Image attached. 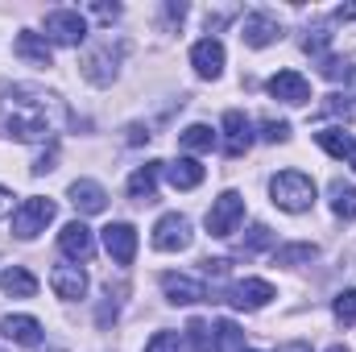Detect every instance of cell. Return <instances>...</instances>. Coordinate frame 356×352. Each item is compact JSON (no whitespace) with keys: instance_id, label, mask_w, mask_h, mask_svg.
Wrapping results in <instances>:
<instances>
[{"instance_id":"6da1fadb","label":"cell","mask_w":356,"mask_h":352,"mask_svg":"<svg viewBox=\"0 0 356 352\" xmlns=\"http://www.w3.org/2000/svg\"><path fill=\"white\" fill-rule=\"evenodd\" d=\"M71 112L54 91L38 88V83H4L0 88V137L38 145V141H54L67 129Z\"/></svg>"},{"instance_id":"7a4b0ae2","label":"cell","mask_w":356,"mask_h":352,"mask_svg":"<svg viewBox=\"0 0 356 352\" xmlns=\"http://www.w3.org/2000/svg\"><path fill=\"white\" fill-rule=\"evenodd\" d=\"M269 195H273V203L282 207V211H311V203H315V182L311 175H302V170H282V175L269 178Z\"/></svg>"},{"instance_id":"3957f363","label":"cell","mask_w":356,"mask_h":352,"mask_svg":"<svg viewBox=\"0 0 356 352\" xmlns=\"http://www.w3.org/2000/svg\"><path fill=\"white\" fill-rule=\"evenodd\" d=\"M124 58V42H112V38H104L95 50H88V58H83V79L95 83V88H108L112 79H116V63Z\"/></svg>"},{"instance_id":"277c9868","label":"cell","mask_w":356,"mask_h":352,"mask_svg":"<svg viewBox=\"0 0 356 352\" xmlns=\"http://www.w3.org/2000/svg\"><path fill=\"white\" fill-rule=\"evenodd\" d=\"M54 199H42V195H33V199H25L17 211H13V237H21V241H33L38 232H46V224L54 220Z\"/></svg>"},{"instance_id":"5b68a950","label":"cell","mask_w":356,"mask_h":352,"mask_svg":"<svg viewBox=\"0 0 356 352\" xmlns=\"http://www.w3.org/2000/svg\"><path fill=\"white\" fill-rule=\"evenodd\" d=\"M88 38V21L79 8H54L46 13V42H58V46H79Z\"/></svg>"},{"instance_id":"8992f818","label":"cell","mask_w":356,"mask_h":352,"mask_svg":"<svg viewBox=\"0 0 356 352\" xmlns=\"http://www.w3.org/2000/svg\"><path fill=\"white\" fill-rule=\"evenodd\" d=\"M241 220H245V195L224 191V195L211 203V211H207V232H211V237H232Z\"/></svg>"},{"instance_id":"52a82bcc","label":"cell","mask_w":356,"mask_h":352,"mask_svg":"<svg viewBox=\"0 0 356 352\" xmlns=\"http://www.w3.org/2000/svg\"><path fill=\"white\" fill-rule=\"evenodd\" d=\"M186 245H191V220L178 216V211H166L154 224V249L158 253H182Z\"/></svg>"},{"instance_id":"ba28073f","label":"cell","mask_w":356,"mask_h":352,"mask_svg":"<svg viewBox=\"0 0 356 352\" xmlns=\"http://www.w3.org/2000/svg\"><path fill=\"white\" fill-rule=\"evenodd\" d=\"M58 249H63V257H71V262H91L95 257V237H91V228L83 220H71L63 232H58Z\"/></svg>"},{"instance_id":"9c48e42d","label":"cell","mask_w":356,"mask_h":352,"mask_svg":"<svg viewBox=\"0 0 356 352\" xmlns=\"http://www.w3.org/2000/svg\"><path fill=\"white\" fill-rule=\"evenodd\" d=\"M249 145H253V125H249V116L236 112V108H228V112H224V154H228V158H245Z\"/></svg>"},{"instance_id":"30bf717a","label":"cell","mask_w":356,"mask_h":352,"mask_svg":"<svg viewBox=\"0 0 356 352\" xmlns=\"http://www.w3.org/2000/svg\"><path fill=\"white\" fill-rule=\"evenodd\" d=\"M269 298H277V290L269 286L266 278H245V282H236V286L228 290V303L241 307V311H261Z\"/></svg>"},{"instance_id":"8fae6325","label":"cell","mask_w":356,"mask_h":352,"mask_svg":"<svg viewBox=\"0 0 356 352\" xmlns=\"http://www.w3.org/2000/svg\"><path fill=\"white\" fill-rule=\"evenodd\" d=\"M191 67H195L199 79H220V71H224V42L220 38L195 42L191 46Z\"/></svg>"},{"instance_id":"7c38bea8","label":"cell","mask_w":356,"mask_h":352,"mask_svg":"<svg viewBox=\"0 0 356 352\" xmlns=\"http://www.w3.org/2000/svg\"><path fill=\"white\" fill-rule=\"evenodd\" d=\"M266 91L273 95V99H282V104H294V108L311 104V83H307L298 71H277V75L266 83Z\"/></svg>"},{"instance_id":"4fadbf2b","label":"cell","mask_w":356,"mask_h":352,"mask_svg":"<svg viewBox=\"0 0 356 352\" xmlns=\"http://www.w3.org/2000/svg\"><path fill=\"white\" fill-rule=\"evenodd\" d=\"M104 249L116 265H133L137 257V228L133 224H108L104 228Z\"/></svg>"},{"instance_id":"5bb4252c","label":"cell","mask_w":356,"mask_h":352,"mask_svg":"<svg viewBox=\"0 0 356 352\" xmlns=\"http://www.w3.org/2000/svg\"><path fill=\"white\" fill-rule=\"evenodd\" d=\"M241 38H245V46L266 50V46H273V42L282 38V25H277V17H269V13H249L245 25H241Z\"/></svg>"},{"instance_id":"9a60e30c","label":"cell","mask_w":356,"mask_h":352,"mask_svg":"<svg viewBox=\"0 0 356 352\" xmlns=\"http://www.w3.org/2000/svg\"><path fill=\"white\" fill-rule=\"evenodd\" d=\"M0 336L13 340V344H21V349H38L46 340V332H42V323L33 315H8V319H0Z\"/></svg>"},{"instance_id":"2e32d148","label":"cell","mask_w":356,"mask_h":352,"mask_svg":"<svg viewBox=\"0 0 356 352\" xmlns=\"http://www.w3.org/2000/svg\"><path fill=\"white\" fill-rule=\"evenodd\" d=\"M162 290L175 307H191V303H203L207 298V286L186 278V273H162Z\"/></svg>"},{"instance_id":"e0dca14e","label":"cell","mask_w":356,"mask_h":352,"mask_svg":"<svg viewBox=\"0 0 356 352\" xmlns=\"http://www.w3.org/2000/svg\"><path fill=\"white\" fill-rule=\"evenodd\" d=\"M67 195H71V203H75L79 216H99V211L108 207V191H104L99 182H91V178H75Z\"/></svg>"},{"instance_id":"ac0fdd59","label":"cell","mask_w":356,"mask_h":352,"mask_svg":"<svg viewBox=\"0 0 356 352\" xmlns=\"http://www.w3.org/2000/svg\"><path fill=\"white\" fill-rule=\"evenodd\" d=\"M13 50H17V58H25V63H33V67H54V50H50L46 33L21 29L17 42H13Z\"/></svg>"},{"instance_id":"d6986e66","label":"cell","mask_w":356,"mask_h":352,"mask_svg":"<svg viewBox=\"0 0 356 352\" xmlns=\"http://www.w3.org/2000/svg\"><path fill=\"white\" fill-rule=\"evenodd\" d=\"M50 286H54V294H58V298L75 303V298H83V294H88V273H83L79 265H54Z\"/></svg>"},{"instance_id":"ffe728a7","label":"cell","mask_w":356,"mask_h":352,"mask_svg":"<svg viewBox=\"0 0 356 352\" xmlns=\"http://www.w3.org/2000/svg\"><path fill=\"white\" fill-rule=\"evenodd\" d=\"M162 166H166V162H145V166H137V170L129 175V195H133L137 203H154V199H158V175H162Z\"/></svg>"},{"instance_id":"44dd1931","label":"cell","mask_w":356,"mask_h":352,"mask_svg":"<svg viewBox=\"0 0 356 352\" xmlns=\"http://www.w3.org/2000/svg\"><path fill=\"white\" fill-rule=\"evenodd\" d=\"M0 290H4L8 298H33V294H38V278H33L25 265H8V269L0 273Z\"/></svg>"},{"instance_id":"7402d4cb","label":"cell","mask_w":356,"mask_h":352,"mask_svg":"<svg viewBox=\"0 0 356 352\" xmlns=\"http://www.w3.org/2000/svg\"><path fill=\"white\" fill-rule=\"evenodd\" d=\"M162 170H166V178H170V186H175V191H195V186L203 182V166H199L195 158H178V162H166Z\"/></svg>"},{"instance_id":"603a6c76","label":"cell","mask_w":356,"mask_h":352,"mask_svg":"<svg viewBox=\"0 0 356 352\" xmlns=\"http://www.w3.org/2000/svg\"><path fill=\"white\" fill-rule=\"evenodd\" d=\"M178 141H182V150H191V154H211L220 137H216V129H211V125H186Z\"/></svg>"},{"instance_id":"cb8c5ba5","label":"cell","mask_w":356,"mask_h":352,"mask_svg":"<svg viewBox=\"0 0 356 352\" xmlns=\"http://www.w3.org/2000/svg\"><path fill=\"white\" fill-rule=\"evenodd\" d=\"M241 344H245V336H241V328L232 319H220L211 328V349L216 352H241Z\"/></svg>"},{"instance_id":"d4e9b609","label":"cell","mask_w":356,"mask_h":352,"mask_svg":"<svg viewBox=\"0 0 356 352\" xmlns=\"http://www.w3.org/2000/svg\"><path fill=\"white\" fill-rule=\"evenodd\" d=\"M332 211H336L340 220H356V186L332 182Z\"/></svg>"},{"instance_id":"484cf974","label":"cell","mask_w":356,"mask_h":352,"mask_svg":"<svg viewBox=\"0 0 356 352\" xmlns=\"http://www.w3.org/2000/svg\"><path fill=\"white\" fill-rule=\"evenodd\" d=\"M319 257V249L311 245V241H302V245H286V249H277L273 253V265H311Z\"/></svg>"},{"instance_id":"4316f807","label":"cell","mask_w":356,"mask_h":352,"mask_svg":"<svg viewBox=\"0 0 356 352\" xmlns=\"http://www.w3.org/2000/svg\"><path fill=\"white\" fill-rule=\"evenodd\" d=\"M315 141H319L332 158H348V150H353L356 137H348L344 129H323V133H315Z\"/></svg>"},{"instance_id":"83f0119b","label":"cell","mask_w":356,"mask_h":352,"mask_svg":"<svg viewBox=\"0 0 356 352\" xmlns=\"http://www.w3.org/2000/svg\"><path fill=\"white\" fill-rule=\"evenodd\" d=\"M332 315H336L340 323H356V290H340V294L332 298Z\"/></svg>"},{"instance_id":"f1b7e54d","label":"cell","mask_w":356,"mask_h":352,"mask_svg":"<svg viewBox=\"0 0 356 352\" xmlns=\"http://www.w3.org/2000/svg\"><path fill=\"white\" fill-rule=\"evenodd\" d=\"M269 241H273V232H269L266 224H253L249 237L241 241V253H245V257H249V253H261V249H269Z\"/></svg>"},{"instance_id":"f546056e","label":"cell","mask_w":356,"mask_h":352,"mask_svg":"<svg viewBox=\"0 0 356 352\" xmlns=\"http://www.w3.org/2000/svg\"><path fill=\"white\" fill-rule=\"evenodd\" d=\"M186 340H191L195 352H216L211 349V328H207L203 319H191V323H186Z\"/></svg>"},{"instance_id":"4dcf8cb0","label":"cell","mask_w":356,"mask_h":352,"mask_svg":"<svg viewBox=\"0 0 356 352\" xmlns=\"http://www.w3.org/2000/svg\"><path fill=\"white\" fill-rule=\"evenodd\" d=\"M261 141H269V145L290 141V125L286 120H261Z\"/></svg>"},{"instance_id":"1f68e13d","label":"cell","mask_w":356,"mask_h":352,"mask_svg":"<svg viewBox=\"0 0 356 352\" xmlns=\"http://www.w3.org/2000/svg\"><path fill=\"white\" fill-rule=\"evenodd\" d=\"M145 352H182V336H178V332H158V336L145 344Z\"/></svg>"},{"instance_id":"d6a6232c","label":"cell","mask_w":356,"mask_h":352,"mask_svg":"<svg viewBox=\"0 0 356 352\" xmlns=\"http://www.w3.org/2000/svg\"><path fill=\"white\" fill-rule=\"evenodd\" d=\"M323 116H340V120H353V108L344 104V95H327V99H323Z\"/></svg>"},{"instance_id":"836d02e7","label":"cell","mask_w":356,"mask_h":352,"mask_svg":"<svg viewBox=\"0 0 356 352\" xmlns=\"http://www.w3.org/2000/svg\"><path fill=\"white\" fill-rule=\"evenodd\" d=\"M91 13H95L99 21H116V17H120V4H104V0H99V4H91Z\"/></svg>"},{"instance_id":"e575fe53","label":"cell","mask_w":356,"mask_h":352,"mask_svg":"<svg viewBox=\"0 0 356 352\" xmlns=\"http://www.w3.org/2000/svg\"><path fill=\"white\" fill-rule=\"evenodd\" d=\"M95 323H99V328L116 323V303H99V311H95Z\"/></svg>"},{"instance_id":"d590c367","label":"cell","mask_w":356,"mask_h":352,"mask_svg":"<svg viewBox=\"0 0 356 352\" xmlns=\"http://www.w3.org/2000/svg\"><path fill=\"white\" fill-rule=\"evenodd\" d=\"M54 162H58V154H54V150H46V154L33 162V175H46V170H54Z\"/></svg>"},{"instance_id":"8d00e7d4","label":"cell","mask_w":356,"mask_h":352,"mask_svg":"<svg viewBox=\"0 0 356 352\" xmlns=\"http://www.w3.org/2000/svg\"><path fill=\"white\" fill-rule=\"evenodd\" d=\"M8 211H17V207H13V191H8V186H0V220H4Z\"/></svg>"},{"instance_id":"74e56055","label":"cell","mask_w":356,"mask_h":352,"mask_svg":"<svg viewBox=\"0 0 356 352\" xmlns=\"http://www.w3.org/2000/svg\"><path fill=\"white\" fill-rule=\"evenodd\" d=\"M141 141H149V133H145L141 125H133V129H129V145H141Z\"/></svg>"},{"instance_id":"f35d334b","label":"cell","mask_w":356,"mask_h":352,"mask_svg":"<svg viewBox=\"0 0 356 352\" xmlns=\"http://www.w3.org/2000/svg\"><path fill=\"white\" fill-rule=\"evenodd\" d=\"M166 17H170V21H182V17H186V4H175V0H170V4H166Z\"/></svg>"},{"instance_id":"ab89813d","label":"cell","mask_w":356,"mask_h":352,"mask_svg":"<svg viewBox=\"0 0 356 352\" xmlns=\"http://www.w3.org/2000/svg\"><path fill=\"white\" fill-rule=\"evenodd\" d=\"M336 17H340V21H356V4H344V8H336Z\"/></svg>"},{"instance_id":"60d3db41","label":"cell","mask_w":356,"mask_h":352,"mask_svg":"<svg viewBox=\"0 0 356 352\" xmlns=\"http://www.w3.org/2000/svg\"><path fill=\"white\" fill-rule=\"evenodd\" d=\"M277 352H311V344H286V349H277Z\"/></svg>"},{"instance_id":"b9f144b4","label":"cell","mask_w":356,"mask_h":352,"mask_svg":"<svg viewBox=\"0 0 356 352\" xmlns=\"http://www.w3.org/2000/svg\"><path fill=\"white\" fill-rule=\"evenodd\" d=\"M348 166L356 170V141H353V150H348Z\"/></svg>"},{"instance_id":"7bdbcfd3","label":"cell","mask_w":356,"mask_h":352,"mask_svg":"<svg viewBox=\"0 0 356 352\" xmlns=\"http://www.w3.org/2000/svg\"><path fill=\"white\" fill-rule=\"evenodd\" d=\"M327 352H348V349H344V344H336V349H327Z\"/></svg>"},{"instance_id":"ee69618b","label":"cell","mask_w":356,"mask_h":352,"mask_svg":"<svg viewBox=\"0 0 356 352\" xmlns=\"http://www.w3.org/2000/svg\"><path fill=\"white\" fill-rule=\"evenodd\" d=\"M353 88H356V71H353Z\"/></svg>"},{"instance_id":"f6af8a7d","label":"cell","mask_w":356,"mask_h":352,"mask_svg":"<svg viewBox=\"0 0 356 352\" xmlns=\"http://www.w3.org/2000/svg\"><path fill=\"white\" fill-rule=\"evenodd\" d=\"M245 352H253V349H245Z\"/></svg>"}]
</instances>
